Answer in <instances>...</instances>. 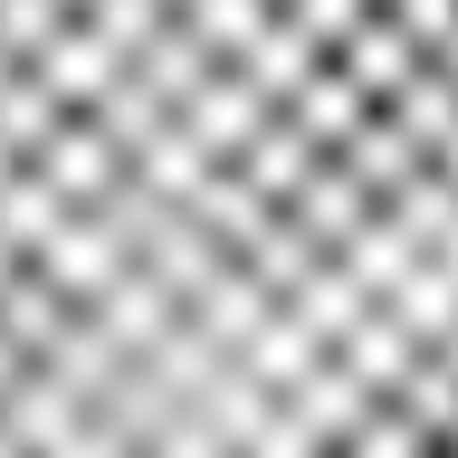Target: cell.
Here are the masks:
<instances>
[{
  "label": "cell",
  "instance_id": "obj_1",
  "mask_svg": "<svg viewBox=\"0 0 458 458\" xmlns=\"http://www.w3.org/2000/svg\"><path fill=\"white\" fill-rule=\"evenodd\" d=\"M0 458H458V0H0Z\"/></svg>",
  "mask_w": 458,
  "mask_h": 458
}]
</instances>
